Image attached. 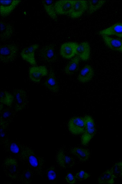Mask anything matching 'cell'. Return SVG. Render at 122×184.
I'll list each match as a JSON object with an SVG mask.
<instances>
[{
    "label": "cell",
    "mask_w": 122,
    "mask_h": 184,
    "mask_svg": "<svg viewBox=\"0 0 122 184\" xmlns=\"http://www.w3.org/2000/svg\"><path fill=\"white\" fill-rule=\"evenodd\" d=\"M101 36L105 43L109 48L122 53V39L107 35Z\"/></svg>",
    "instance_id": "cell-13"
},
{
    "label": "cell",
    "mask_w": 122,
    "mask_h": 184,
    "mask_svg": "<svg viewBox=\"0 0 122 184\" xmlns=\"http://www.w3.org/2000/svg\"><path fill=\"white\" fill-rule=\"evenodd\" d=\"M15 103V109L20 111L23 109L25 106L27 100V94L22 89H15L12 91V94Z\"/></svg>",
    "instance_id": "cell-5"
},
{
    "label": "cell",
    "mask_w": 122,
    "mask_h": 184,
    "mask_svg": "<svg viewBox=\"0 0 122 184\" xmlns=\"http://www.w3.org/2000/svg\"><path fill=\"white\" fill-rule=\"evenodd\" d=\"M90 176L89 174L87 172L81 170L76 174V178L80 181H82L86 179Z\"/></svg>",
    "instance_id": "cell-26"
},
{
    "label": "cell",
    "mask_w": 122,
    "mask_h": 184,
    "mask_svg": "<svg viewBox=\"0 0 122 184\" xmlns=\"http://www.w3.org/2000/svg\"><path fill=\"white\" fill-rule=\"evenodd\" d=\"M76 54L82 60H87L89 58L90 55V46L88 43L84 42L78 44Z\"/></svg>",
    "instance_id": "cell-18"
},
{
    "label": "cell",
    "mask_w": 122,
    "mask_h": 184,
    "mask_svg": "<svg viewBox=\"0 0 122 184\" xmlns=\"http://www.w3.org/2000/svg\"><path fill=\"white\" fill-rule=\"evenodd\" d=\"M56 174L55 171L53 170H50L48 172L47 176L49 180H53L56 177Z\"/></svg>",
    "instance_id": "cell-29"
},
{
    "label": "cell",
    "mask_w": 122,
    "mask_h": 184,
    "mask_svg": "<svg viewBox=\"0 0 122 184\" xmlns=\"http://www.w3.org/2000/svg\"><path fill=\"white\" fill-rule=\"evenodd\" d=\"M29 162L31 165L34 167H36L38 165L37 160L34 156L31 155L29 157Z\"/></svg>",
    "instance_id": "cell-28"
},
{
    "label": "cell",
    "mask_w": 122,
    "mask_h": 184,
    "mask_svg": "<svg viewBox=\"0 0 122 184\" xmlns=\"http://www.w3.org/2000/svg\"><path fill=\"white\" fill-rule=\"evenodd\" d=\"M24 175L26 178L28 179L30 177L31 174L29 172L27 171L25 173Z\"/></svg>",
    "instance_id": "cell-33"
},
{
    "label": "cell",
    "mask_w": 122,
    "mask_h": 184,
    "mask_svg": "<svg viewBox=\"0 0 122 184\" xmlns=\"http://www.w3.org/2000/svg\"><path fill=\"white\" fill-rule=\"evenodd\" d=\"M68 127L70 131L73 135H78L82 133L85 128L83 118L79 117L71 118L68 122Z\"/></svg>",
    "instance_id": "cell-6"
},
{
    "label": "cell",
    "mask_w": 122,
    "mask_h": 184,
    "mask_svg": "<svg viewBox=\"0 0 122 184\" xmlns=\"http://www.w3.org/2000/svg\"><path fill=\"white\" fill-rule=\"evenodd\" d=\"M78 44L75 42H66L63 44L60 49V54L63 58L67 59L71 58L76 54Z\"/></svg>",
    "instance_id": "cell-11"
},
{
    "label": "cell",
    "mask_w": 122,
    "mask_h": 184,
    "mask_svg": "<svg viewBox=\"0 0 122 184\" xmlns=\"http://www.w3.org/2000/svg\"><path fill=\"white\" fill-rule=\"evenodd\" d=\"M102 35H114L122 37V23H117L99 32Z\"/></svg>",
    "instance_id": "cell-15"
},
{
    "label": "cell",
    "mask_w": 122,
    "mask_h": 184,
    "mask_svg": "<svg viewBox=\"0 0 122 184\" xmlns=\"http://www.w3.org/2000/svg\"><path fill=\"white\" fill-rule=\"evenodd\" d=\"M0 38L1 40L5 41L9 39L12 37L13 30L11 25L8 23L0 21Z\"/></svg>",
    "instance_id": "cell-19"
},
{
    "label": "cell",
    "mask_w": 122,
    "mask_h": 184,
    "mask_svg": "<svg viewBox=\"0 0 122 184\" xmlns=\"http://www.w3.org/2000/svg\"><path fill=\"white\" fill-rule=\"evenodd\" d=\"M87 1L88 5V12L91 14L100 8L106 1L105 0H90Z\"/></svg>",
    "instance_id": "cell-24"
},
{
    "label": "cell",
    "mask_w": 122,
    "mask_h": 184,
    "mask_svg": "<svg viewBox=\"0 0 122 184\" xmlns=\"http://www.w3.org/2000/svg\"><path fill=\"white\" fill-rule=\"evenodd\" d=\"M110 169L116 177H122V161L116 163Z\"/></svg>",
    "instance_id": "cell-25"
},
{
    "label": "cell",
    "mask_w": 122,
    "mask_h": 184,
    "mask_svg": "<svg viewBox=\"0 0 122 184\" xmlns=\"http://www.w3.org/2000/svg\"><path fill=\"white\" fill-rule=\"evenodd\" d=\"M9 169V171L11 173H12L15 172L16 170V166L14 165L10 166Z\"/></svg>",
    "instance_id": "cell-32"
},
{
    "label": "cell",
    "mask_w": 122,
    "mask_h": 184,
    "mask_svg": "<svg viewBox=\"0 0 122 184\" xmlns=\"http://www.w3.org/2000/svg\"><path fill=\"white\" fill-rule=\"evenodd\" d=\"M21 2V0H0L1 16L5 17L8 16Z\"/></svg>",
    "instance_id": "cell-9"
},
{
    "label": "cell",
    "mask_w": 122,
    "mask_h": 184,
    "mask_svg": "<svg viewBox=\"0 0 122 184\" xmlns=\"http://www.w3.org/2000/svg\"><path fill=\"white\" fill-rule=\"evenodd\" d=\"M70 152L82 162L87 161L90 156V152L88 149L81 147H72L70 149Z\"/></svg>",
    "instance_id": "cell-14"
},
{
    "label": "cell",
    "mask_w": 122,
    "mask_h": 184,
    "mask_svg": "<svg viewBox=\"0 0 122 184\" xmlns=\"http://www.w3.org/2000/svg\"><path fill=\"white\" fill-rule=\"evenodd\" d=\"M87 2L86 0H74L72 9L69 14L70 16L75 18L81 15L87 8Z\"/></svg>",
    "instance_id": "cell-12"
},
{
    "label": "cell",
    "mask_w": 122,
    "mask_h": 184,
    "mask_svg": "<svg viewBox=\"0 0 122 184\" xmlns=\"http://www.w3.org/2000/svg\"><path fill=\"white\" fill-rule=\"evenodd\" d=\"M56 160L58 165L63 168H72L76 164L75 160L67 155L66 151L63 148L60 149L57 152Z\"/></svg>",
    "instance_id": "cell-3"
},
{
    "label": "cell",
    "mask_w": 122,
    "mask_h": 184,
    "mask_svg": "<svg viewBox=\"0 0 122 184\" xmlns=\"http://www.w3.org/2000/svg\"><path fill=\"white\" fill-rule=\"evenodd\" d=\"M85 128L81 137V143L84 145H87L94 136L95 131V124L92 118L86 115L83 118Z\"/></svg>",
    "instance_id": "cell-2"
},
{
    "label": "cell",
    "mask_w": 122,
    "mask_h": 184,
    "mask_svg": "<svg viewBox=\"0 0 122 184\" xmlns=\"http://www.w3.org/2000/svg\"><path fill=\"white\" fill-rule=\"evenodd\" d=\"M39 55L42 61L49 63L55 62L57 59L54 46L52 44L43 47L39 52Z\"/></svg>",
    "instance_id": "cell-4"
},
{
    "label": "cell",
    "mask_w": 122,
    "mask_h": 184,
    "mask_svg": "<svg viewBox=\"0 0 122 184\" xmlns=\"http://www.w3.org/2000/svg\"><path fill=\"white\" fill-rule=\"evenodd\" d=\"M11 113L10 111H8L4 112L3 114V116L5 118L9 117L11 115Z\"/></svg>",
    "instance_id": "cell-31"
},
{
    "label": "cell",
    "mask_w": 122,
    "mask_h": 184,
    "mask_svg": "<svg viewBox=\"0 0 122 184\" xmlns=\"http://www.w3.org/2000/svg\"><path fill=\"white\" fill-rule=\"evenodd\" d=\"M42 3L44 9L48 15L52 19L56 21L57 14L55 9L53 1L43 0L42 1Z\"/></svg>",
    "instance_id": "cell-20"
},
{
    "label": "cell",
    "mask_w": 122,
    "mask_h": 184,
    "mask_svg": "<svg viewBox=\"0 0 122 184\" xmlns=\"http://www.w3.org/2000/svg\"><path fill=\"white\" fill-rule=\"evenodd\" d=\"M0 101L2 104L7 106H10L13 102V96L8 91H1L0 93Z\"/></svg>",
    "instance_id": "cell-23"
},
{
    "label": "cell",
    "mask_w": 122,
    "mask_h": 184,
    "mask_svg": "<svg viewBox=\"0 0 122 184\" xmlns=\"http://www.w3.org/2000/svg\"><path fill=\"white\" fill-rule=\"evenodd\" d=\"M5 136V134L3 132V130L1 128L0 129V136L1 137H3Z\"/></svg>",
    "instance_id": "cell-34"
},
{
    "label": "cell",
    "mask_w": 122,
    "mask_h": 184,
    "mask_svg": "<svg viewBox=\"0 0 122 184\" xmlns=\"http://www.w3.org/2000/svg\"><path fill=\"white\" fill-rule=\"evenodd\" d=\"M39 47V44H35L24 48L20 53L21 58L30 64L36 65V62L35 58V52Z\"/></svg>",
    "instance_id": "cell-8"
},
{
    "label": "cell",
    "mask_w": 122,
    "mask_h": 184,
    "mask_svg": "<svg viewBox=\"0 0 122 184\" xmlns=\"http://www.w3.org/2000/svg\"><path fill=\"white\" fill-rule=\"evenodd\" d=\"M48 74L47 69L44 66H34L30 68L29 70V75L30 79L35 83L39 82L42 78Z\"/></svg>",
    "instance_id": "cell-7"
},
{
    "label": "cell",
    "mask_w": 122,
    "mask_h": 184,
    "mask_svg": "<svg viewBox=\"0 0 122 184\" xmlns=\"http://www.w3.org/2000/svg\"><path fill=\"white\" fill-rule=\"evenodd\" d=\"M80 59L77 56L72 58L64 68L65 74L68 75H71L74 74L78 69Z\"/></svg>",
    "instance_id": "cell-21"
},
{
    "label": "cell",
    "mask_w": 122,
    "mask_h": 184,
    "mask_svg": "<svg viewBox=\"0 0 122 184\" xmlns=\"http://www.w3.org/2000/svg\"><path fill=\"white\" fill-rule=\"evenodd\" d=\"M94 72L92 67L87 65L81 70L77 77L78 81L82 83H85L90 80L94 75Z\"/></svg>",
    "instance_id": "cell-17"
},
{
    "label": "cell",
    "mask_w": 122,
    "mask_h": 184,
    "mask_svg": "<svg viewBox=\"0 0 122 184\" xmlns=\"http://www.w3.org/2000/svg\"><path fill=\"white\" fill-rule=\"evenodd\" d=\"M19 50L18 47L13 44L2 45L0 48V61L7 64L14 61L17 57Z\"/></svg>",
    "instance_id": "cell-1"
},
{
    "label": "cell",
    "mask_w": 122,
    "mask_h": 184,
    "mask_svg": "<svg viewBox=\"0 0 122 184\" xmlns=\"http://www.w3.org/2000/svg\"><path fill=\"white\" fill-rule=\"evenodd\" d=\"M74 0H59L54 3V7L57 14H70L71 11Z\"/></svg>",
    "instance_id": "cell-10"
},
{
    "label": "cell",
    "mask_w": 122,
    "mask_h": 184,
    "mask_svg": "<svg viewBox=\"0 0 122 184\" xmlns=\"http://www.w3.org/2000/svg\"><path fill=\"white\" fill-rule=\"evenodd\" d=\"M10 151L13 153H16L18 152L19 148L18 146L15 143H13L10 146Z\"/></svg>",
    "instance_id": "cell-30"
},
{
    "label": "cell",
    "mask_w": 122,
    "mask_h": 184,
    "mask_svg": "<svg viewBox=\"0 0 122 184\" xmlns=\"http://www.w3.org/2000/svg\"><path fill=\"white\" fill-rule=\"evenodd\" d=\"M44 84L46 88L52 92L56 93L58 91L59 86L55 74L52 70H50Z\"/></svg>",
    "instance_id": "cell-16"
},
{
    "label": "cell",
    "mask_w": 122,
    "mask_h": 184,
    "mask_svg": "<svg viewBox=\"0 0 122 184\" xmlns=\"http://www.w3.org/2000/svg\"><path fill=\"white\" fill-rule=\"evenodd\" d=\"M116 178L111 169H108L101 174L98 179L99 184H113Z\"/></svg>",
    "instance_id": "cell-22"
},
{
    "label": "cell",
    "mask_w": 122,
    "mask_h": 184,
    "mask_svg": "<svg viewBox=\"0 0 122 184\" xmlns=\"http://www.w3.org/2000/svg\"><path fill=\"white\" fill-rule=\"evenodd\" d=\"M65 179L68 183L70 184H74L76 182L75 177L71 173H68L67 174Z\"/></svg>",
    "instance_id": "cell-27"
}]
</instances>
